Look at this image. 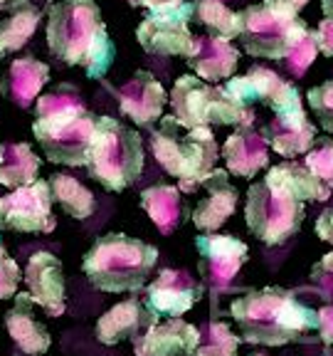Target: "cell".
I'll return each mask as SVG.
<instances>
[{"mask_svg": "<svg viewBox=\"0 0 333 356\" xmlns=\"http://www.w3.org/2000/svg\"><path fill=\"white\" fill-rule=\"evenodd\" d=\"M47 47L65 65L84 67L89 79H101L117 60L96 0L52 3L47 8Z\"/></svg>", "mask_w": 333, "mask_h": 356, "instance_id": "cell-1", "label": "cell"}, {"mask_svg": "<svg viewBox=\"0 0 333 356\" xmlns=\"http://www.w3.org/2000/svg\"><path fill=\"white\" fill-rule=\"evenodd\" d=\"M242 341L262 346H284L306 341L318 332V312L306 307L291 289L262 287L244 292L230 305Z\"/></svg>", "mask_w": 333, "mask_h": 356, "instance_id": "cell-2", "label": "cell"}, {"mask_svg": "<svg viewBox=\"0 0 333 356\" xmlns=\"http://www.w3.org/2000/svg\"><path fill=\"white\" fill-rule=\"evenodd\" d=\"M96 122L99 117L84 106L77 89L60 84L37 99L33 134L52 163L87 166Z\"/></svg>", "mask_w": 333, "mask_h": 356, "instance_id": "cell-3", "label": "cell"}, {"mask_svg": "<svg viewBox=\"0 0 333 356\" xmlns=\"http://www.w3.org/2000/svg\"><path fill=\"white\" fill-rule=\"evenodd\" d=\"M158 262V248L123 233H106L96 238L84 255L82 270L101 292H139L146 287Z\"/></svg>", "mask_w": 333, "mask_h": 356, "instance_id": "cell-4", "label": "cell"}, {"mask_svg": "<svg viewBox=\"0 0 333 356\" xmlns=\"http://www.w3.org/2000/svg\"><path fill=\"white\" fill-rule=\"evenodd\" d=\"M151 151L163 171L178 178V188L183 193L203 188L205 178L215 171V161L220 156L210 127L185 129L173 114L161 117L158 129H153Z\"/></svg>", "mask_w": 333, "mask_h": 356, "instance_id": "cell-5", "label": "cell"}, {"mask_svg": "<svg viewBox=\"0 0 333 356\" xmlns=\"http://www.w3.org/2000/svg\"><path fill=\"white\" fill-rule=\"evenodd\" d=\"M89 176L111 193L126 191L144 173V141L114 117H99L89 151Z\"/></svg>", "mask_w": 333, "mask_h": 356, "instance_id": "cell-6", "label": "cell"}, {"mask_svg": "<svg viewBox=\"0 0 333 356\" xmlns=\"http://www.w3.org/2000/svg\"><path fill=\"white\" fill-rule=\"evenodd\" d=\"M237 17L244 52L259 60H284L311 33L296 13L287 10L277 0H262L239 10Z\"/></svg>", "mask_w": 333, "mask_h": 356, "instance_id": "cell-7", "label": "cell"}, {"mask_svg": "<svg viewBox=\"0 0 333 356\" xmlns=\"http://www.w3.org/2000/svg\"><path fill=\"white\" fill-rule=\"evenodd\" d=\"M171 106L173 117L180 127L185 129H198V127H242V124H252V111L234 102L228 95L225 87L217 84H207L200 77L193 74H183L178 77L171 92Z\"/></svg>", "mask_w": 333, "mask_h": 356, "instance_id": "cell-8", "label": "cell"}, {"mask_svg": "<svg viewBox=\"0 0 333 356\" xmlns=\"http://www.w3.org/2000/svg\"><path fill=\"white\" fill-rule=\"evenodd\" d=\"M304 203L272 188L266 181H257L247 191L244 220L247 228L264 245H284L299 233L304 222Z\"/></svg>", "mask_w": 333, "mask_h": 356, "instance_id": "cell-9", "label": "cell"}, {"mask_svg": "<svg viewBox=\"0 0 333 356\" xmlns=\"http://www.w3.org/2000/svg\"><path fill=\"white\" fill-rule=\"evenodd\" d=\"M190 17H193V3H183L163 13H148L136 28V40L151 55H178L190 60L198 42V38L188 28Z\"/></svg>", "mask_w": 333, "mask_h": 356, "instance_id": "cell-10", "label": "cell"}, {"mask_svg": "<svg viewBox=\"0 0 333 356\" xmlns=\"http://www.w3.org/2000/svg\"><path fill=\"white\" fill-rule=\"evenodd\" d=\"M225 89L234 102H239L247 109H250V104H266L274 114L304 111L299 89L266 67H250L239 77L228 79Z\"/></svg>", "mask_w": 333, "mask_h": 356, "instance_id": "cell-11", "label": "cell"}, {"mask_svg": "<svg viewBox=\"0 0 333 356\" xmlns=\"http://www.w3.org/2000/svg\"><path fill=\"white\" fill-rule=\"evenodd\" d=\"M52 191L47 181H35L25 188L0 195V228L17 233H52Z\"/></svg>", "mask_w": 333, "mask_h": 356, "instance_id": "cell-12", "label": "cell"}, {"mask_svg": "<svg viewBox=\"0 0 333 356\" xmlns=\"http://www.w3.org/2000/svg\"><path fill=\"white\" fill-rule=\"evenodd\" d=\"M195 248L200 257L198 270L212 289L228 287L250 255V248L234 235L203 233L195 238Z\"/></svg>", "mask_w": 333, "mask_h": 356, "instance_id": "cell-13", "label": "cell"}, {"mask_svg": "<svg viewBox=\"0 0 333 356\" xmlns=\"http://www.w3.org/2000/svg\"><path fill=\"white\" fill-rule=\"evenodd\" d=\"M203 292L205 287L195 282L185 270H161L158 277L146 287L144 302L155 317L178 319L193 309Z\"/></svg>", "mask_w": 333, "mask_h": 356, "instance_id": "cell-14", "label": "cell"}, {"mask_svg": "<svg viewBox=\"0 0 333 356\" xmlns=\"http://www.w3.org/2000/svg\"><path fill=\"white\" fill-rule=\"evenodd\" d=\"M25 284L28 295L37 307L47 312V317H62L67 307V284L65 270H62L60 257L52 252H35L25 267Z\"/></svg>", "mask_w": 333, "mask_h": 356, "instance_id": "cell-15", "label": "cell"}, {"mask_svg": "<svg viewBox=\"0 0 333 356\" xmlns=\"http://www.w3.org/2000/svg\"><path fill=\"white\" fill-rule=\"evenodd\" d=\"M155 324H158V317L146 307V302L131 297L101 314L96 322V339L106 346L119 344L123 339L136 341Z\"/></svg>", "mask_w": 333, "mask_h": 356, "instance_id": "cell-16", "label": "cell"}, {"mask_svg": "<svg viewBox=\"0 0 333 356\" xmlns=\"http://www.w3.org/2000/svg\"><path fill=\"white\" fill-rule=\"evenodd\" d=\"M168 95L163 84L146 70H136L133 77L119 89V104L121 111L139 127H148L155 119L163 117Z\"/></svg>", "mask_w": 333, "mask_h": 356, "instance_id": "cell-17", "label": "cell"}, {"mask_svg": "<svg viewBox=\"0 0 333 356\" xmlns=\"http://www.w3.org/2000/svg\"><path fill=\"white\" fill-rule=\"evenodd\" d=\"M205 195L198 200V206L193 211V222L195 228H200L203 233H215L217 228H222L230 218L237 211L239 193L232 184H230V173L215 168L203 184Z\"/></svg>", "mask_w": 333, "mask_h": 356, "instance_id": "cell-18", "label": "cell"}, {"mask_svg": "<svg viewBox=\"0 0 333 356\" xmlns=\"http://www.w3.org/2000/svg\"><path fill=\"white\" fill-rule=\"evenodd\" d=\"M198 344L200 329L178 317L151 327L133 341V351L136 356H195Z\"/></svg>", "mask_w": 333, "mask_h": 356, "instance_id": "cell-19", "label": "cell"}, {"mask_svg": "<svg viewBox=\"0 0 333 356\" xmlns=\"http://www.w3.org/2000/svg\"><path fill=\"white\" fill-rule=\"evenodd\" d=\"M222 159L228 163V173L239 178H255L269 163V144L264 134L252 124H242L232 136L222 144Z\"/></svg>", "mask_w": 333, "mask_h": 356, "instance_id": "cell-20", "label": "cell"}, {"mask_svg": "<svg viewBox=\"0 0 333 356\" xmlns=\"http://www.w3.org/2000/svg\"><path fill=\"white\" fill-rule=\"evenodd\" d=\"M266 144L272 146L284 159H296L309 154L316 144V127L306 119V111H291V114H274V119L262 129Z\"/></svg>", "mask_w": 333, "mask_h": 356, "instance_id": "cell-21", "label": "cell"}, {"mask_svg": "<svg viewBox=\"0 0 333 356\" xmlns=\"http://www.w3.org/2000/svg\"><path fill=\"white\" fill-rule=\"evenodd\" d=\"M50 79V67L35 57H17L8 67L6 77L0 79V95L10 99L20 109H30L40 99V89Z\"/></svg>", "mask_w": 333, "mask_h": 356, "instance_id": "cell-22", "label": "cell"}, {"mask_svg": "<svg viewBox=\"0 0 333 356\" xmlns=\"http://www.w3.org/2000/svg\"><path fill=\"white\" fill-rule=\"evenodd\" d=\"M33 305L35 302L28 292H17L15 305L6 312V327L8 334L12 337V341L17 344V349L30 356H40L44 351H50L52 337L44 329V324H40L35 319Z\"/></svg>", "mask_w": 333, "mask_h": 356, "instance_id": "cell-23", "label": "cell"}, {"mask_svg": "<svg viewBox=\"0 0 333 356\" xmlns=\"http://www.w3.org/2000/svg\"><path fill=\"white\" fill-rule=\"evenodd\" d=\"M237 62H239V50L232 42L205 35V38H198L195 52L188 60V65L193 67L195 74L203 82L215 84L220 79H232L234 70H237Z\"/></svg>", "mask_w": 333, "mask_h": 356, "instance_id": "cell-24", "label": "cell"}, {"mask_svg": "<svg viewBox=\"0 0 333 356\" xmlns=\"http://www.w3.org/2000/svg\"><path fill=\"white\" fill-rule=\"evenodd\" d=\"M141 208L148 213L153 225L163 235L176 233L188 220V206H185L183 191L171 184H155L141 193Z\"/></svg>", "mask_w": 333, "mask_h": 356, "instance_id": "cell-25", "label": "cell"}, {"mask_svg": "<svg viewBox=\"0 0 333 356\" xmlns=\"http://www.w3.org/2000/svg\"><path fill=\"white\" fill-rule=\"evenodd\" d=\"M264 181L272 188L289 195V198L299 200V203H306V200H326L331 195V188L326 184H321L309 168L296 161H284L272 166L266 171Z\"/></svg>", "mask_w": 333, "mask_h": 356, "instance_id": "cell-26", "label": "cell"}, {"mask_svg": "<svg viewBox=\"0 0 333 356\" xmlns=\"http://www.w3.org/2000/svg\"><path fill=\"white\" fill-rule=\"evenodd\" d=\"M40 20H42V10L35 0H8L6 17L0 22V44H3L6 55L17 52L28 44Z\"/></svg>", "mask_w": 333, "mask_h": 356, "instance_id": "cell-27", "label": "cell"}, {"mask_svg": "<svg viewBox=\"0 0 333 356\" xmlns=\"http://www.w3.org/2000/svg\"><path fill=\"white\" fill-rule=\"evenodd\" d=\"M42 161L30 144H8L0 159V186L6 188H25V186L40 181Z\"/></svg>", "mask_w": 333, "mask_h": 356, "instance_id": "cell-28", "label": "cell"}, {"mask_svg": "<svg viewBox=\"0 0 333 356\" xmlns=\"http://www.w3.org/2000/svg\"><path fill=\"white\" fill-rule=\"evenodd\" d=\"M47 184H50L52 198L60 203L67 216L77 218V220H87L96 211L94 193L69 173H55V176H50Z\"/></svg>", "mask_w": 333, "mask_h": 356, "instance_id": "cell-29", "label": "cell"}, {"mask_svg": "<svg viewBox=\"0 0 333 356\" xmlns=\"http://www.w3.org/2000/svg\"><path fill=\"white\" fill-rule=\"evenodd\" d=\"M193 17L205 25L212 33V38L220 40H234L239 38V17L237 13L230 10L222 0H195L193 3Z\"/></svg>", "mask_w": 333, "mask_h": 356, "instance_id": "cell-30", "label": "cell"}, {"mask_svg": "<svg viewBox=\"0 0 333 356\" xmlns=\"http://www.w3.org/2000/svg\"><path fill=\"white\" fill-rule=\"evenodd\" d=\"M239 337L225 322H207L200 329V344L195 356H237Z\"/></svg>", "mask_w": 333, "mask_h": 356, "instance_id": "cell-31", "label": "cell"}, {"mask_svg": "<svg viewBox=\"0 0 333 356\" xmlns=\"http://www.w3.org/2000/svg\"><path fill=\"white\" fill-rule=\"evenodd\" d=\"M306 168L314 176L333 188V139H316V144L311 146L306 154Z\"/></svg>", "mask_w": 333, "mask_h": 356, "instance_id": "cell-32", "label": "cell"}, {"mask_svg": "<svg viewBox=\"0 0 333 356\" xmlns=\"http://www.w3.org/2000/svg\"><path fill=\"white\" fill-rule=\"evenodd\" d=\"M316 55H318L316 33L311 30V33L304 35V40H301V42L296 44L294 50L289 52L282 62H284V67H287L289 74H294V77H304L306 70H309V67L314 65V60H316Z\"/></svg>", "mask_w": 333, "mask_h": 356, "instance_id": "cell-33", "label": "cell"}, {"mask_svg": "<svg viewBox=\"0 0 333 356\" xmlns=\"http://www.w3.org/2000/svg\"><path fill=\"white\" fill-rule=\"evenodd\" d=\"M309 104L316 114L318 124L333 134V79L309 89Z\"/></svg>", "mask_w": 333, "mask_h": 356, "instance_id": "cell-34", "label": "cell"}, {"mask_svg": "<svg viewBox=\"0 0 333 356\" xmlns=\"http://www.w3.org/2000/svg\"><path fill=\"white\" fill-rule=\"evenodd\" d=\"M25 277L15 260L8 255L6 245H3V238H0V300H8V297L17 295V284Z\"/></svg>", "mask_w": 333, "mask_h": 356, "instance_id": "cell-35", "label": "cell"}, {"mask_svg": "<svg viewBox=\"0 0 333 356\" xmlns=\"http://www.w3.org/2000/svg\"><path fill=\"white\" fill-rule=\"evenodd\" d=\"M311 284L318 289V295L333 305V252H326L316 265L311 267Z\"/></svg>", "mask_w": 333, "mask_h": 356, "instance_id": "cell-36", "label": "cell"}, {"mask_svg": "<svg viewBox=\"0 0 333 356\" xmlns=\"http://www.w3.org/2000/svg\"><path fill=\"white\" fill-rule=\"evenodd\" d=\"M316 44L318 52H323L326 57H333V20H321L316 28Z\"/></svg>", "mask_w": 333, "mask_h": 356, "instance_id": "cell-37", "label": "cell"}, {"mask_svg": "<svg viewBox=\"0 0 333 356\" xmlns=\"http://www.w3.org/2000/svg\"><path fill=\"white\" fill-rule=\"evenodd\" d=\"M318 337L323 344L333 346V305L318 309Z\"/></svg>", "mask_w": 333, "mask_h": 356, "instance_id": "cell-38", "label": "cell"}, {"mask_svg": "<svg viewBox=\"0 0 333 356\" xmlns=\"http://www.w3.org/2000/svg\"><path fill=\"white\" fill-rule=\"evenodd\" d=\"M316 233H318V238H321V240H326V243H333V208H326V211L318 216Z\"/></svg>", "mask_w": 333, "mask_h": 356, "instance_id": "cell-39", "label": "cell"}, {"mask_svg": "<svg viewBox=\"0 0 333 356\" xmlns=\"http://www.w3.org/2000/svg\"><path fill=\"white\" fill-rule=\"evenodd\" d=\"M185 0H151L148 3V10L151 13H163V10H171V8L183 6Z\"/></svg>", "mask_w": 333, "mask_h": 356, "instance_id": "cell-40", "label": "cell"}, {"mask_svg": "<svg viewBox=\"0 0 333 356\" xmlns=\"http://www.w3.org/2000/svg\"><path fill=\"white\" fill-rule=\"evenodd\" d=\"M277 3H282L287 10H291V13H296V15H299V13L306 8V3H309V0H277Z\"/></svg>", "mask_w": 333, "mask_h": 356, "instance_id": "cell-41", "label": "cell"}, {"mask_svg": "<svg viewBox=\"0 0 333 356\" xmlns=\"http://www.w3.org/2000/svg\"><path fill=\"white\" fill-rule=\"evenodd\" d=\"M321 10L328 20H333V0H321Z\"/></svg>", "mask_w": 333, "mask_h": 356, "instance_id": "cell-42", "label": "cell"}, {"mask_svg": "<svg viewBox=\"0 0 333 356\" xmlns=\"http://www.w3.org/2000/svg\"><path fill=\"white\" fill-rule=\"evenodd\" d=\"M126 3H131V6H141V8H148L151 0H126Z\"/></svg>", "mask_w": 333, "mask_h": 356, "instance_id": "cell-43", "label": "cell"}, {"mask_svg": "<svg viewBox=\"0 0 333 356\" xmlns=\"http://www.w3.org/2000/svg\"><path fill=\"white\" fill-rule=\"evenodd\" d=\"M6 6H8V0H0V10H6Z\"/></svg>", "mask_w": 333, "mask_h": 356, "instance_id": "cell-44", "label": "cell"}, {"mask_svg": "<svg viewBox=\"0 0 333 356\" xmlns=\"http://www.w3.org/2000/svg\"><path fill=\"white\" fill-rule=\"evenodd\" d=\"M3 57H6V50H3V44H0V60H3Z\"/></svg>", "mask_w": 333, "mask_h": 356, "instance_id": "cell-45", "label": "cell"}, {"mask_svg": "<svg viewBox=\"0 0 333 356\" xmlns=\"http://www.w3.org/2000/svg\"><path fill=\"white\" fill-rule=\"evenodd\" d=\"M3 149H6V146H3V141H0V159H3Z\"/></svg>", "mask_w": 333, "mask_h": 356, "instance_id": "cell-46", "label": "cell"}, {"mask_svg": "<svg viewBox=\"0 0 333 356\" xmlns=\"http://www.w3.org/2000/svg\"><path fill=\"white\" fill-rule=\"evenodd\" d=\"M250 356H266V354H250Z\"/></svg>", "mask_w": 333, "mask_h": 356, "instance_id": "cell-47", "label": "cell"}]
</instances>
